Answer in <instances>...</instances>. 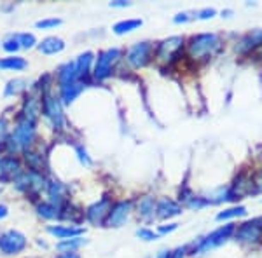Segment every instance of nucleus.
<instances>
[{
    "label": "nucleus",
    "mask_w": 262,
    "mask_h": 258,
    "mask_svg": "<svg viewBox=\"0 0 262 258\" xmlns=\"http://www.w3.org/2000/svg\"><path fill=\"white\" fill-rule=\"evenodd\" d=\"M18 42L23 48H33V44H35V37L32 35V33H21L18 37Z\"/></svg>",
    "instance_id": "obj_24"
},
{
    "label": "nucleus",
    "mask_w": 262,
    "mask_h": 258,
    "mask_svg": "<svg viewBox=\"0 0 262 258\" xmlns=\"http://www.w3.org/2000/svg\"><path fill=\"white\" fill-rule=\"evenodd\" d=\"M25 89V80H21V79H16V80H11L9 82V86H7V89H6V95L9 96V95H18L19 91H23Z\"/></svg>",
    "instance_id": "obj_22"
},
{
    "label": "nucleus",
    "mask_w": 262,
    "mask_h": 258,
    "mask_svg": "<svg viewBox=\"0 0 262 258\" xmlns=\"http://www.w3.org/2000/svg\"><path fill=\"white\" fill-rule=\"evenodd\" d=\"M138 209H140L138 213H140L143 218H152V217H154V211H156L154 199H152V197H143L140 206H138Z\"/></svg>",
    "instance_id": "obj_20"
},
{
    "label": "nucleus",
    "mask_w": 262,
    "mask_h": 258,
    "mask_svg": "<svg viewBox=\"0 0 262 258\" xmlns=\"http://www.w3.org/2000/svg\"><path fill=\"white\" fill-rule=\"evenodd\" d=\"M7 215V208L6 206H0V218H4Z\"/></svg>",
    "instance_id": "obj_35"
},
{
    "label": "nucleus",
    "mask_w": 262,
    "mask_h": 258,
    "mask_svg": "<svg viewBox=\"0 0 262 258\" xmlns=\"http://www.w3.org/2000/svg\"><path fill=\"white\" fill-rule=\"evenodd\" d=\"M46 113L51 117V121H53V124L54 126H58L60 128L61 126V107H60V103H58L54 98H51V96H48L46 98Z\"/></svg>",
    "instance_id": "obj_12"
},
{
    "label": "nucleus",
    "mask_w": 262,
    "mask_h": 258,
    "mask_svg": "<svg viewBox=\"0 0 262 258\" xmlns=\"http://www.w3.org/2000/svg\"><path fill=\"white\" fill-rule=\"evenodd\" d=\"M184 44V39L182 37H170L168 40H164L158 49V58L163 61L171 60L175 54H179V51Z\"/></svg>",
    "instance_id": "obj_8"
},
{
    "label": "nucleus",
    "mask_w": 262,
    "mask_h": 258,
    "mask_svg": "<svg viewBox=\"0 0 262 258\" xmlns=\"http://www.w3.org/2000/svg\"><path fill=\"white\" fill-rule=\"evenodd\" d=\"M63 48H65V42L61 39H56V37H49V39L42 40L39 45L40 53H44V54H56V53H60V51H63Z\"/></svg>",
    "instance_id": "obj_13"
},
{
    "label": "nucleus",
    "mask_w": 262,
    "mask_h": 258,
    "mask_svg": "<svg viewBox=\"0 0 262 258\" xmlns=\"http://www.w3.org/2000/svg\"><path fill=\"white\" fill-rule=\"evenodd\" d=\"M119 56H121V51L116 49V48L107 49L105 53H101L98 61H96V66H95V77L100 79V80L108 77V75H111V72H112L114 63L119 60Z\"/></svg>",
    "instance_id": "obj_3"
},
{
    "label": "nucleus",
    "mask_w": 262,
    "mask_h": 258,
    "mask_svg": "<svg viewBox=\"0 0 262 258\" xmlns=\"http://www.w3.org/2000/svg\"><path fill=\"white\" fill-rule=\"evenodd\" d=\"M39 213L42 215V217H46V218H56L58 217L56 206H51V204H42V206H39Z\"/></svg>",
    "instance_id": "obj_23"
},
{
    "label": "nucleus",
    "mask_w": 262,
    "mask_h": 258,
    "mask_svg": "<svg viewBox=\"0 0 262 258\" xmlns=\"http://www.w3.org/2000/svg\"><path fill=\"white\" fill-rule=\"evenodd\" d=\"M6 133H7L6 121H2V119H0V143H4V139H6Z\"/></svg>",
    "instance_id": "obj_30"
},
{
    "label": "nucleus",
    "mask_w": 262,
    "mask_h": 258,
    "mask_svg": "<svg viewBox=\"0 0 262 258\" xmlns=\"http://www.w3.org/2000/svg\"><path fill=\"white\" fill-rule=\"evenodd\" d=\"M25 246H27V239H25L23 234L16 230H9L0 238V249L7 255H12V253L21 251Z\"/></svg>",
    "instance_id": "obj_5"
},
{
    "label": "nucleus",
    "mask_w": 262,
    "mask_h": 258,
    "mask_svg": "<svg viewBox=\"0 0 262 258\" xmlns=\"http://www.w3.org/2000/svg\"><path fill=\"white\" fill-rule=\"evenodd\" d=\"M177 228V223H170V225H161L159 227V234H166V232H171V230H175Z\"/></svg>",
    "instance_id": "obj_31"
},
{
    "label": "nucleus",
    "mask_w": 262,
    "mask_h": 258,
    "mask_svg": "<svg viewBox=\"0 0 262 258\" xmlns=\"http://www.w3.org/2000/svg\"><path fill=\"white\" fill-rule=\"evenodd\" d=\"M111 6L112 7H128L129 2H121V0H119V2H111Z\"/></svg>",
    "instance_id": "obj_34"
},
{
    "label": "nucleus",
    "mask_w": 262,
    "mask_h": 258,
    "mask_svg": "<svg viewBox=\"0 0 262 258\" xmlns=\"http://www.w3.org/2000/svg\"><path fill=\"white\" fill-rule=\"evenodd\" d=\"M49 232L56 238H72V236H79L82 234V228L79 227H51Z\"/></svg>",
    "instance_id": "obj_18"
},
{
    "label": "nucleus",
    "mask_w": 262,
    "mask_h": 258,
    "mask_svg": "<svg viewBox=\"0 0 262 258\" xmlns=\"http://www.w3.org/2000/svg\"><path fill=\"white\" fill-rule=\"evenodd\" d=\"M234 230H236V227L232 225V223H229V225H224V227H219L217 230H213L212 234H208L205 239H201V243L194 248V253H206L208 249L221 246V244H224L232 234H234Z\"/></svg>",
    "instance_id": "obj_2"
},
{
    "label": "nucleus",
    "mask_w": 262,
    "mask_h": 258,
    "mask_svg": "<svg viewBox=\"0 0 262 258\" xmlns=\"http://www.w3.org/2000/svg\"><path fill=\"white\" fill-rule=\"evenodd\" d=\"M260 44H262V32H253V33H250V35L245 37L236 49L245 53V51H250V49L257 48V45H260Z\"/></svg>",
    "instance_id": "obj_15"
},
{
    "label": "nucleus",
    "mask_w": 262,
    "mask_h": 258,
    "mask_svg": "<svg viewBox=\"0 0 262 258\" xmlns=\"http://www.w3.org/2000/svg\"><path fill=\"white\" fill-rule=\"evenodd\" d=\"M82 243H84L82 239H70V241H65V243H60L58 244V248L60 249H74V248L81 246Z\"/></svg>",
    "instance_id": "obj_25"
},
{
    "label": "nucleus",
    "mask_w": 262,
    "mask_h": 258,
    "mask_svg": "<svg viewBox=\"0 0 262 258\" xmlns=\"http://www.w3.org/2000/svg\"><path fill=\"white\" fill-rule=\"evenodd\" d=\"M4 49H6V51H18V49H19V42H18V39L6 40V44H4Z\"/></svg>",
    "instance_id": "obj_29"
},
{
    "label": "nucleus",
    "mask_w": 262,
    "mask_h": 258,
    "mask_svg": "<svg viewBox=\"0 0 262 258\" xmlns=\"http://www.w3.org/2000/svg\"><path fill=\"white\" fill-rule=\"evenodd\" d=\"M138 238L140 239H145V241H154L158 239V234H154L152 230H149V228H140V230L137 232Z\"/></svg>",
    "instance_id": "obj_26"
},
{
    "label": "nucleus",
    "mask_w": 262,
    "mask_h": 258,
    "mask_svg": "<svg viewBox=\"0 0 262 258\" xmlns=\"http://www.w3.org/2000/svg\"><path fill=\"white\" fill-rule=\"evenodd\" d=\"M61 21L60 19H42V21H37V27L39 28H49V27H58Z\"/></svg>",
    "instance_id": "obj_27"
},
{
    "label": "nucleus",
    "mask_w": 262,
    "mask_h": 258,
    "mask_svg": "<svg viewBox=\"0 0 262 258\" xmlns=\"http://www.w3.org/2000/svg\"><path fill=\"white\" fill-rule=\"evenodd\" d=\"M27 66V61L23 58H6L0 61V68H11V70H23Z\"/></svg>",
    "instance_id": "obj_21"
},
{
    "label": "nucleus",
    "mask_w": 262,
    "mask_h": 258,
    "mask_svg": "<svg viewBox=\"0 0 262 258\" xmlns=\"http://www.w3.org/2000/svg\"><path fill=\"white\" fill-rule=\"evenodd\" d=\"M247 215V208L245 206H232L229 209H224L217 215V220H231V218H238V217H245Z\"/></svg>",
    "instance_id": "obj_19"
},
{
    "label": "nucleus",
    "mask_w": 262,
    "mask_h": 258,
    "mask_svg": "<svg viewBox=\"0 0 262 258\" xmlns=\"http://www.w3.org/2000/svg\"><path fill=\"white\" fill-rule=\"evenodd\" d=\"M187 19H189V16L184 12V14H179V16H177V18H175V23H185Z\"/></svg>",
    "instance_id": "obj_32"
},
{
    "label": "nucleus",
    "mask_w": 262,
    "mask_h": 258,
    "mask_svg": "<svg viewBox=\"0 0 262 258\" xmlns=\"http://www.w3.org/2000/svg\"><path fill=\"white\" fill-rule=\"evenodd\" d=\"M129 211H131V202H129V201L117 202V204L112 208L111 213H108L107 223H108L111 227H121L122 223H124L126 220H128Z\"/></svg>",
    "instance_id": "obj_7"
},
{
    "label": "nucleus",
    "mask_w": 262,
    "mask_h": 258,
    "mask_svg": "<svg viewBox=\"0 0 262 258\" xmlns=\"http://www.w3.org/2000/svg\"><path fill=\"white\" fill-rule=\"evenodd\" d=\"M219 48H221V39L217 33H200L191 39L189 53H191V58L200 60V58L212 56Z\"/></svg>",
    "instance_id": "obj_1"
},
{
    "label": "nucleus",
    "mask_w": 262,
    "mask_h": 258,
    "mask_svg": "<svg viewBox=\"0 0 262 258\" xmlns=\"http://www.w3.org/2000/svg\"><path fill=\"white\" fill-rule=\"evenodd\" d=\"M33 138V122L25 121L16 128L14 134H12V139H14V147H25L32 142Z\"/></svg>",
    "instance_id": "obj_9"
},
{
    "label": "nucleus",
    "mask_w": 262,
    "mask_h": 258,
    "mask_svg": "<svg viewBox=\"0 0 262 258\" xmlns=\"http://www.w3.org/2000/svg\"><path fill=\"white\" fill-rule=\"evenodd\" d=\"M150 56V44L149 42H140V44H135L128 53V61L135 68H140L149 61Z\"/></svg>",
    "instance_id": "obj_6"
},
{
    "label": "nucleus",
    "mask_w": 262,
    "mask_h": 258,
    "mask_svg": "<svg viewBox=\"0 0 262 258\" xmlns=\"http://www.w3.org/2000/svg\"><path fill=\"white\" fill-rule=\"evenodd\" d=\"M215 14H217L215 9H203L198 12V19H210V18H213Z\"/></svg>",
    "instance_id": "obj_28"
},
{
    "label": "nucleus",
    "mask_w": 262,
    "mask_h": 258,
    "mask_svg": "<svg viewBox=\"0 0 262 258\" xmlns=\"http://www.w3.org/2000/svg\"><path fill=\"white\" fill-rule=\"evenodd\" d=\"M60 258H70L69 255H63V256H60Z\"/></svg>",
    "instance_id": "obj_36"
},
{
    "label": "nucleus",
    "mask_w": 262,
    "mask_h": 258,
    "mask_svg": "<svg viewBox=\"0 0 262 258\" xmlns=\"http://www.w3.org/2000/svg\"><path fill=\"white\" fill-rule=\"evenodd\" d=\"M138 27H142V19H124V21H119L117 25H114V32H116L117 35H122V33L137 30Z\"/></svg>",
    "instance_id": "obj_16"
},
{
    "label": "nucleus",
    "mask_w": 262,
    "mask_h": 258,
    "mask_svg": "<svg viewBox=\"0 0 262 258\" xmlns=\"http://www.w3.org/2000/svg\"><path fill=\"white\" fill-rule=\"evenodd\" d=\"M18 169H19V164L16 159H2L0 160V180L12 178Z\"/></svg>",
    "instance_id": "obj_14"
},
{
    "label": "nucleus",
    "mask_w": 262,
    "mask_h": 258,
    "mask_svg": "<svg viewBox=\"0 0 262 258\" xmlns=\"http://www.w3.org/2000/svg\"><path fill=\"white\" fill-rule=\"evenodd\" d=\"M156 211H158L159 218H171V217L180 215L182 208L175 201H171V199H163V201H159V204L156 206Z\"/></svg>",
    "instance_id": "obj_11"
},
{
    "label": "nucleus",
    "mask_w": 262,
    "mask_h": 258,
    "mask_svg": "<svg viewBox=\"0 0 262 258\" xmlns=\"http://www.w3.org/2000/svg\"><path fill=\"white\" fill-rule=\"evenodd\" d=\"M234 236L242 243H257L262 239V225L260 220H253V222L243 223L242 227H238L234 230Z\"/></svg>",
    "instance_id": "obj_4"
},
{
    "label": "nucleus",
    "mask_w": 262,
    "mask_h": 258,
    "mask_svg": "<svg viewBox=\"0 0 262 258\" xmlns=\"http://www.w3.org/2000/svg\"><path fill=\"white\" fill-rule=\"evenodd\" d=\"M108 206H111V202L107 201V199H103V201L96 202V204H93L90 209H88V218H90L91 223H100L103 222V218L107 217V213H111L108 211Z\"/></svg>",
    "instance_id": "obj_10"
},
{
    "label": "nucleus",
    "mask_w": 262,
    "mask_h": 258,
    "mask_svg": "<svg viewBox=\"0 0 262 258\" xmlns=\"http://www.w3.org/2000/svg\"><path fill=\"white\" fill-rule=\"evenodd\" d=\"M91 61H93V54L91 53H86V54H82V56L79 58L77 63H75V74H77V79L79 77H86L88 72H90Z\"/></svg>",
    "instance_id": "obj_17"
},
{
    "label": "nucleus",
    "mask_w": 262,
    "mask_h": 258,
    "mask_svg": "<svg viewBox=\"0 0 262 258\" xmlns=\"http://www.w3.org/2000/svg\"><path fill=\"white\" fill-rule=\"evenodd\" d=\"M77 152H79V155H81V160H82V162H86V164H91V160L86 157V152H82V149H79Z\"/></svg>",
    "instance_id": "obj_33"
}]
</instances>
